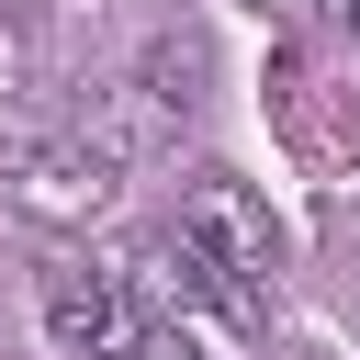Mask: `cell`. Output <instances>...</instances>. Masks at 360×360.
Here are the masks:
<instances>
[{"mask_svg":"<svg viewBox=\"0 0 360 360\" xmlns=\"http://www.w3.org/2000/svg\"><path fill=\"white\" fill-rule=\"evenodd\" d=\"M326 11H338V22H349V34H360V0H326Z\"/></svg>","mask_w":360,"mask_h":360,"instance_id":"cell-5","label":"cell"},{"mask_svg":"<svg viewBox=\"0 0 360 360\" xmlns=\"http://www.w3.org/2000/svg\"><path fill=\"white\" fill-rule=\"evenodd\" d=\"M112 202V158L101 146H45L34 169H22V214H45V225H79V214H101Z\"/></svg>","mask_w":360,"mask_h":360,"instance_id":"cell-3","label":"cell"},{"mask_svg":"<svg viewBox=\"0 0 360 360\" xmlns=\"http://www.w3.org/2000/svg\"><path fill=\"white\" fill-rule=\"evenodd\" d=\"M180 236L202 248V270L225 281L236 315H270V292H281V236H270V202H259L248 180L202 169V180L180 191Z\"/></svg>","mask_w":360,"mask_h":360,"instance_id":"cell-1","label":"cell"},{"mask_svg":"<svg viewBox=\"0 0 360 360\" xmlns=\"http://www.w3.org/2000/svg\"><path fill=\"white\" fill-rule=\"evenodd\" d=\"M34 315H45V349L56 360H146V304L124 270H90V259H56L34 281Z\"/></svg>","mask_w":360,"mask_h":360,"instance_id":"cell-2","label":"cell"},{"mask_svg":"<svg viewBox=\"0 0 360 360\" xmlns=\"http://www.w3.org/2000/svg\"><path fill=\"white\" fill-rule=\"evenodd\" d=\"M146 101H169V112L202 101V45H191V34H158V45H146Z\"/></svg>","mask_w":360,"mask_h":360,"instance_id":"cell-4","label":"cell"}]
</instances>
